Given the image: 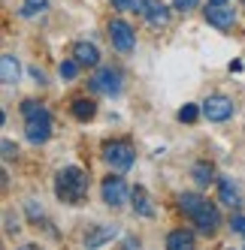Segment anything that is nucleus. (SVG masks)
<instances>
[{
    "label": "nucleus",
    "mask_w": 245,
    "mask_h": 250,
    "mask_svg": "<svg viewBox=\"0 0 245 250\" xmlns=\"http://www.w3.org/2000/svg\"><path fill=\"white\" fill-rule=\"evenodd\" d=\"M179 208L194 220V226L203 232V235H215V232H218L221 214H218V208L209 199H203V196H197V193H182L179 196Z\"/></svg>",
    "instance_id": "obj_1"
},
{
    "label": "nucleus",
    "mask_w": 245,
    "mask_h": 250,
    "mask_svg": "<svg viewBox=\"0 0 245 250\" xmlns=\"http://www.w3.org/2000/svg\"><path fill=\"white\" fill-rule=\"evenodd\" d=\"M55 196L67 205H82L88 196V175L79 166H64L55 178Z\"/></svg>",
    "instance_id": "obj_2"
},
{
    "label": "nucleus",
    "mask_w": 245,
    "mask_h": 250,
    "mask_svg": "<svg viewBox=\"0 0 245 250\" xmlns=\"http://www.w3.org/2000/svg\"><path fill=\"white\" fill-rule=\"evenodd\" d=\"M22 115H24V136L33 145H43L51 136V115L43 103L37 100H24L22 103Z\"/></svg>",
    "instance_id": "obj_3"
},
{
    "label": "nucleus",
    "mask_w": 245,
    "mask_h": 250,
    "mask_svg": "<svg viewBox=\"0 0 245 250\" xmlns=\"http://www.w3.org/2000/svg\"><path fill=\"white\" fill-rule=\"evenodd\" d=\"M103 160H106L112 169L127 172L133 166V160H136V151H133V145L127 139H112V142L103 145Z\"/></svg>",
    "instance_id": "obj_4"
},
{
    "label": "nucleus",
    "mask_w": 245,
    "mask_h": 250,
    "mask_svg": "<svg viewBox=\"0 0 245 250\" xmlns=\"http://www.w3.org/2000/svg\"><path fill=\"white\" fill-rule=\"evenodd\" d=\"M203 118H206V121H212V124L230 121V118H233V100H230V97H224V94L206 97V103H203Z\"/></svg>",
    "instance_id": "obj_5"
},
{
    "label": "nucleus",
    "mask_w": 245,
    "mask_h": 250,
    "mask_svg": "<svg viewBox=\"0 0 245 250\" xmlns=\"http://www.w3.org/2000/svg\"><path fill=\"white\" fill-rule=\"evenodd\" d=\"M100 193H103V202H106L109 208H118V205H124L127 202V184H124V178L121 175H109V178H103V184H100Z\"/></svg>",
    "instance_id": "obj_6"
},
{
    "label": "nucleus",
    "mask_w": 245,
    "mask_h": 250,
    "mask_svg": "<svg viewBox=\"0 0 245 250\" xmlns=\"http://www.w3.org/2000/svg\"><path fill=\"white\" fill-rule=\"evenodd\" d=\"M91 87H94L97 94L118 97L121 94V73H118V69H112V66H103V69H97V73H94Z\"/></svg>",
    "instance_id": "obj_7"
},
{
    "label": "nucleus",
    "mask_w": 245,
    "mask_h": 250,
    "mask_svg": "<svg viewBox=\"0 0 245 250\" xmlns=\"http://www.w3.org/2000/svg\"><path fill=\"white\" fill-rule=\"evenodd\" d=\"M109 40H112V45L118 48V51H133V45H136V33H133V27L124 21V19H112L109 21Z\"/></svg>",
    "instance_id": "obj_8"
},
{
    "label": "nucleus",
    "mask_w": 245,
    "mask_h": 250,
    "mask_svg": "<svg viewBox=\"0 0 245 250\" xmlns=\"http://www.w3.org/2000/svg\"><path fill=\"white\" fill-rule=\"evenodd\" d=\"M203 15H206V21L212 27H218V30H230L236 24V12L227 3H212V0H209V6L203 9Z\"/></svg>",
    "instance_id": "obj_9"
},
{
    "label": "nucleus",
    "mask_w": 245,
    "mask_h": 250,
    "mask_svg": "<svg viewBox=\"0 0 245 250\" xmlns=\"http://www.w3.org/2000/svg\"><path fill=\"white\" fill-rule=\"evenodd\" d=\"M218 199L227 205V208H239L242 205V193H239V187L233 184V178H218Z\"/></svg>",
    "instance_id": "obj_10"
},
{
    "label": "nucleus",
    "mask_w": 245,
    "mask_h": 250,
    "mask_svg": "<svg viewBox=\"0 0 245 250\" xmlns=\"http://www.w3.org/2000/svg\"><path fill=\"white\" fill-rule=\"evenodd\" d=\"M73 58L82 63V66H97L100 63V51L94 42H76L73 45Z\"/></svg>",
    "instance_id": "obj_11"
},
{
    "label": "nucleus",
    "mask_w": 245,
    "mask_h": 250,
    "mask_svg": "<svg viewBox=\"0 0 245 250\" xmlns=\"http://www.w3.org/2000/svg\"><path fill=\"white\" fill-rule=\"evenodd\" d=\"M146 19H148L151 27H167V21H170V6H164L161 0H148Z\"/></svg>",
    "instance_id": "obj_12"
},
{
    "label": "nucleus",
    "mask_w": 245,
    "mask_h": 250,
    "mask_svg": "<svg viewBox=\"0 0 245 250\" xmlns=\"http://www.w3.org/2000/svg\"><path fill=\"white\" fill-rule=\"evenodd\" d=\"M70 115H73L76 121H82V124H88L97 115V103L88 100V97H79V100H73V105H70Z\"/></svg>",
    "instance_id": "obj_13"
},
{
    "label": "nucleus",
    "mask_w": 245,
    "mask_h": 250,
    "mask_svg": "<svg viewBox=\"0 0 245 250\" xmlns=\"http://www.w3.org/2000/svg\"><path fill=\"white\" fill-rule=\"evenodd\" d=\"M167 247L170 250H191L194 247V232L191 229H172L167 235Z\"/></svg>",
    "instance_id": "obj_14"
},
{
    "label": "nucleus",
    "mask_w": 245,
    "mask_h": 250,
    "mask_svg": "<svg viewBox=\"0 0 245 250\" xmlns=\"http://www.w3.org/2000/svg\"><path fill=\"white\" fill-rule=\"evenodd\" d=\"M130 199H133V211L139 214V217H154V208H151V202H148V193L143 190V187H133L130 190Z\"/></svg>",
    "instance_id": "obj_15"
},
{
    "label": "nucleus",
    "mask_w": 245,
    "mask_h": 250,
    "mask_svg": "<svg viewBox=\"0 0 245 250\" xmlns=\"http://www.w3.org/2000/svg\"><path fill=\"white\" fill-rule=\"evenodd\" d=\"M115 235H118V226H97L94 232H88V235H85V244H88V247H100V244L112 241Z\"/></svg>",
    "instance_id": "obj_16"
},
{
    "label": "nucleus",
    "mask_w": 245,
    "mask_h": 250,
    "mask_svg": "<svg viewBox=\"0 0 245 250\" xmlns=\"http://www.w3.org/2000/svg\"><path fill=\"white\" fill-rule=\"evenodd\" d=\"M19 61H15V55H3L0 58V76H3V84H15L19 82Z\"/></svg>",
    "instance_id": "obj_17"
},
{
    "label": "nucleus",
    "mask_w": 245,
    "mask_h": 250,
    "mask_svg": "<svg viewBox=\"0 0 245 250\" xmlns=\"http://www.w3.org/2000/svg\"><path fill=\"white\" fill-rule=\"evenodd\" d=\"M191 175H194V181H197L200 187H209L212 181H218V178H215V169H212V163H206V160H200V163H194V169H191Z\"/></svg>",
    "instance_id": "obj_18"
},
{
    "label": "nucleus",
    "mask_w": 245,
    "mask_h": 250,
    "mask_svg": "<svg viewBox=\"0 0 245 250\" xmlns=\"http://www.w3.org/2000/svg\"><path fill=\"white\" fill-rule=\"evenodd\" d=\"M46 9H49V0H24L19 15L22 19H37V15H43Z\"/></svg>",
    "instance_id": "obj_19"
},
{
    "label": "nucleus",
    "mask_w": 245,
    "mask_h": 250,
    "mask_svg": "<svg viewBox=\"0 0 245 250\" xmlns=\"http://www.w3.org/2000/svg\"><path fill=\"white\" fill-rule=\"evenodd\" d=\"M200 112H203V105H197V103H185L182 109H179V121H182V124H194Z\"/></svg>",
    "instance_id": "obj_20"
},
{
    "label": "nucleus",
    "mask_w": 245,
    "mask_h": 250,
    "mask_svg": "<svg viewBox=\"0 0 245 250\" xmlns=\"http://www.w3.org/2000/svg\"><path fill=\"white\" fill-rule=\"evenodd\" d=\"M79 66H82V63H79V61L73 58V61H64V63L58 66V73H61V79H76V73H79Z\"/></svg>",
    "instance_id": "obj_21"
},
{
    "label": "nucleus",
    "mask_w": 245,
    "mask_h": 250,
    "mask_svg": "<svg viewBox=\"0 0 245 250\" xmlns=\"http://www.w3.org/2000/svg\"><path fill=\"white\" fill-rule=\"evenodd\" d=\"M197 3H200V0H176V3H172V9H179V12H191V9H197Z\"/></svg>",
    "instance_id": "obj_22"
},
{
    "label": "nucleus",
    "mask_w": 245,
    "mask_h": 250,
    "mask_svg": "<svg viewBox=\"0 0 245 250\" xmlns=\"http://www.w3.org/2000/svg\"><path fill=\"white\" fill-rule=\"evenodd\" d=\"M230 229L239 232V235H245V217H242V214H236V217L230 220Z\"/></svg>",
    "instance_id": "obj_23"
},
{
    "label": "nucleus",
    "mask_w": 245,
    "mask_h": 250,
    "mask_svg": "<svg viewBox=\"0 0 245 250\" xmlns=\"http://www.w3.org/2000/svg\"><path fill=\"white\" fill-rule=\"evenodd\" d=\"M15 154H19V145H12L9 139H3V157H6V160H12Z\"/></svg>",
    "instance_id": "obj_24"
},
{
    "label": "nucleus",
    "mask_w": 245,
    "mask_h": 250,
    "mask_svg": "<svg viewBox=\"0 0 245 250\" xmlns=\"http://www.w3.org/2000/svg\"><path fill=\"white\" fill-rule=\"evenodd\" d=\"M146 6H148V0H130V12L146 15Z\"/></svg>",
    "instance_id": "obj_25"
},
{
    "label": "nucleus",
    "mask_w": 245,
    "mask_h": 250,
    "mask_svg": "<svg viewBox=\"0 0 245 250\" xmlns=\"http://www.w3.org/2000/svg\"><path fill=\"white\" fill-rule=\"evenodd\" d=\"M115 9H130V0H112Z\"/></svg>",
    "instance_id": "obj_26"
},
{
    "label": "nucleus",
    "mask_w": 245,
    "mask_h": 250,
    "mask_svg": "<svg viewBox=\"0 0 245 250\" xmlns=\"http://www.w3.org/2000/svg\"><path fill=\"white\" fill-rule=\"evenodd\" d=\"M212 3H227V0H212Z\"/></svg>",
    "instance_id": "obj_27"
},
{
    "label": "nucleus",
    "mask_w": 245,
    "mask_h": 250,
    "mask_svg": "<svg viewBox=\"0 0 245 250\" xmlns=\"http://www.w3.org/2000/svg\"><path fill=\"white\" fill-rule=\"evenodd\" d=\"M242 9H245V0H242Z\"/></svg>",
    "instance_id": "obj_28"
}]
</instances>
